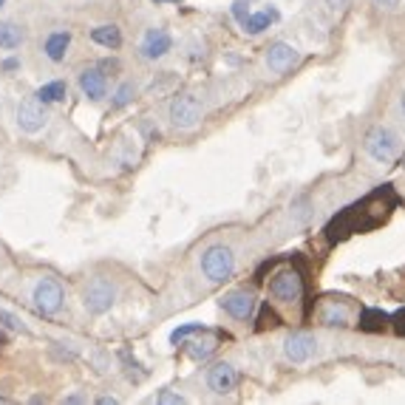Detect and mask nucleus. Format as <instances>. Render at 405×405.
I'll return each mask as SVG.
<instances>
[{"label":"nucleus","mask_w":405,"mask_h":405,"mask_svg":"<svg viewBox=\"0 0 405 405\" xmlns=\"http://www.w3.org/2000/svg\"><path fill=\"white\" fill-rule=\"evenodd\" d=\"M363 148H366V153H369L374 162L389 165V162H394L397 153H400V136H397L392 128H386V125H374V128L366 134Z\"/></svg>","instance_id":"obj_1"},{"label":"nucleus","mask_w":405,"mask_h":405,"mask_svg":"<svg viewBox=\"0 0 405 405\" xmlns=\"http://www.w3.org/2000/svg\"><path fill=\"white\" fill-rule=\"evenodd\" d=\"M202 272L212 284H224L235 272V255L224 244H212L202 252Z\"/></svg>","instance_id":"obj_2"},{"label":"nucleus","mask_w":405,"mask_h":405,"mask_svg":"<svg viewBox=\"0 0 405 405\" xmlns=\"http://www.w3.org/2000/svg\"><path fill=\"white\" fill-rule=\"evenodd\" d=\"M269 295L281 303H301L303 298V278L298 269L286 266V269H278L272 278H269Z\"/></svg>","instance_id":"obj_3"},{"label":"nucleus","mask_w":405,"mask_h":405,"mask_svg":"<svg viewBox=\"0 0 405 405\" xmlns=\"http://www.w3.org/2000/svg\"><path fill=\"white\" fill-rule=\"evenodd\" d=\"M31 301L40 315H57L63 306V286L54 278H40L31 289Z\"/></svg>","instance_id":"obj_4"},{"label":"nucleus","mask_w":405,"mask_h":405,"mask_svg":"<svg viewBox=\"0 0 405 405\" xmlns=\"http://www.w3.org/2000/svg\"><path fill=\"white\" fill-rule=\"evenodd\" d=\"M171 122L182 131H190L202 122V102L193 97V94H185V97H176L173 105H171Z\"/></svg>","instance_id":"obj_5"},{"label":"nucleus","mask_w":405,"mask_h":405,"mask_svg":"<svg viewBox=\"0 0 405 405\" xmlns=\"http://www.w3.org/2000/svg\"><path fill=\"white\" fill-rule=\"evenodd\" d=\"M45 102H40L37 97H31V99H26V102H20V108H17V125H20V131L23 134H40L43 128H45Z\"/></svg>","instance_id":"obj_6"},{"label":"nucleus","mask_w":405,"mask_h":405,"mask_svg":"<svg viewBox=\"0 0 405 405\" xmlns=\"http://www.w3.org/2000/svg\"><path fill=\"white\" fill-rule=\"evenodd\" d=\"M114 298H117L114 286H111L108 281L97 278V281H91L88 289H85V309H88L91 315H105V312L114 306Z\"/></svg>","instance_id":"obj_7"},{"label":"nucleus","mask_w":405,"mask_h":405,"mask_svg":"<svg viewBox=\"0 0 405 405\" xmlns=\"http://www.w3.org/2000/svg\"><path fill=\"white\" fill-rule=\"evenodd\" d=\"M221 309L235 320H249L255 315V295L249 289H235L221 298Z\"/></svg>","instance_id":"obj_8"},{"label":"nucleus","mask_w":405,"mask_h":405,"mask_svg":"<svg viewBox=\"0 0 405 405\" xmlns=\"http://www.w3.org/2000/svg\"><path fill=\"white\" fill-rule=\"evenodd\" d=\"M312 352H315V338L306 335V332H292V335L286 338V343H284V355H286V360L295 363V366L306 363V360L312 357Z\"/></svg>","instance_id":"obj_9"},{"label":"nucleus","mask_w":405,"mask_h":405,"mask_svg":"<svg viewBox=\"0 0 405 405\" xmlns=\"http://www.w3.org/2000/svg\"><path fill=\"white\" fill-rule=\"evenodd\" d=\"M298 60H301V54H298L289 43H272V45L266 48V65H269V71H275V74L289 71Z\"/></svg>","instance_id":"obj_10"},{"label":"nucleus","mask_w":405,"mask_h":405,"mask_svg":"<svg viewBox=\"0 0 405 405\" xmlns=\"http://www.w3.org/2000/svg\"><path fill=\"white\" fill-rule=\"evenodd\" d=\"M171 45H173V37L165 31V28H151L145 37H142V57L145 60H159V57H165L168 51H171Z\"/></svg>","instance_id":"obj_11"},{"label":"nucleus","mask_w":405,"mask_h":405,"mask_svg":"<svg viewBox=\"0 0 405 405\" xmlns=\"http://www.w3.org/2000/svg\"><path fill=\"white\" fill-rule=\"evenodd\" d=\"M238 383V374L230 363H215L210 372H207V386L212 394H230Z\"/></svg>","instance_id":"obj_12"},{"label":"nucleus","mask_w":405,"mask_h":405,"mask_svg":"<svg viewBox=\"0 0 405 405\" xmlns=\"http://www.w3.org/2000/svg\"><path fill=\"white\" fill-rule=\"evenodd\" d=\"M80 88H82V94H85L88 99H102L105 91H108V80H105L102 65H99V68H85V71L80 74Z\"/></svg>","instance_id":"obj_13"},{"label":"nucleus","mask_w":405,"mask_h":405,"mask_svg":"<svg viewBox=\"0 0 405 405\" xmlns=\"http://www.w3.org/2000/svg\"><path fill=\"white\" fill-rule=\"evenodd\" d=\"M275 20H278V11H275V9H261V11L249 14V17H247L241 26H244V31H247V34H252V37H255V34L266 31V28H269Z\"/></svg>","instance_id":"obj_14"},{"label":"nucleus","mask_w":405,"mask_h":405,"mask_svg":"<svg viewBox=\"0 0 405 405\" xmlns=\"http://www.w3.org/2000/svg\"><path fill=\"white\" fill-rule=\"evenodd\" d=\"M68 45H71V34H68V31H54V34H48V40H45V57H48L51 63H63Z\"/></svg>","instance_id":"obj_15"},{"label":"nucleus","mask_w":405,"mask_h":405,"mask_svg":"<svg viewBox=\"0 0 405 405\" xmlns=\"http://www.w3.org/2000/svg\"><path fill=\"white\" fill-rule=\"evenodd\" d=\"M91 40L97 45H102V48L117 51L122 45V31L117 26H97V28H91Z\"/></svg>","instance_id":"obj_16"},{"label":"nucleus","mask_w":405,"mask_h":405,"mask_svg":"<svg viewBox=\"0 0 405 405\" xmlns=\"http://www.w3.org/2000/svg\"><path fill=\"white\" fill-rule=\"evenodd\" d=\"M65 91H68V88H65V82H63V80H54V82H45V85H40L34 97H37L40 102L51 105V102H60V99L65 97Z\"/></svg>","instance_id":"obj_17"},{"label":"nucleus","mask_w":405,"mask_h":405,"mask_svg":"<svg viewBox=\"0 0 405 405\" xmlns=\"http://www.w3.org/2000/svg\"><path fill=\"white\" fill-rule=\"evenodd\" d=\"M320 320H323L326 326H349V312H346V306H340V303H326V306L320 309Z\"/></svg>","instance_id":"obj_18"},{"label":"nucleus","mask_w":405,"mask_h":405,"mask_svg":"<svg viewBox=\"0 0 405 405\" xmlns=\"http://www.w3.org/2000/svg\"><path fill=\"white\" fill-rule=\"evenodd\" d=\"M386 323H389V315L380 312V309H363V315H360V329L363 332H383Z\"/></svg>","instance_id":"obj_19"},{"label":"nucleus","mask_w":405,"mask_h":405,"mask_svg":"<svg viewBox=\"0 0 405 405\" xmlns=\"http://www.w3.org/2000/svg\"><path fill=\"white\" fill-rule=\"evenodd\" d=\"M20 43H23V28L14 23H0V48L11 51L20 48Z\"/></svg>","instance_id":"obj_20"},{"label":"nucleus","mask_w":405,"mask_h":405,"mask_svg":"<svg viewBox=\"0 0 405 405\" xmlns=\"http://www.w3.org/2000/svg\"><path fill=\"white\" fill-rule=\"evenodd\" d=\"M207 329H204L202 323H185V326H179V329H173V335H171V343L173 346H182L188 338H193V335H204Z\"/></svg>","instance_id":"obj_21"},{"label":"nucleus","mask_w":405,"mask_h":405,"mask_svg":"<svg viewBox=\"0 0 405 405\" xmlns=\"http://www.w3.org/2000/svg\"><path fill=\"white\" fill-rule=\"evenodd\" d=\"M215 349H218V346H215V340H212V338H207V340H193L188 352H190V357H193V360H207Z\"/></svg>","instance_id":"obj_22"},{"label":"nucleus","mask_w":405,"mask_h":405,"mask_svg":"<svg viewBox=\"0 0 405 405\" xmlns=\"http://www.w3.org/2000/svg\"><path fill=\"white\" fill-rule=\"evenodd\" d=\"M131 99H134V85L125 82V85H119V91L114 94V102H111V105H114V108H125Z\"/></svg>","instance_id":"obj_23"},{"label":"nucleus","mask_w":405,"mask_h":405,"mask_svg":"<svg viewBox=\"0 0 405 405\" xmlns=\"http://www.w3.org/2000/svg\"><path fill=\"white\" fill-rule=\"evenodd\" d=\"M272 329V326H278V318H275V312L269 309V306H264L261 309V318H258V329Z\"/></svg>","instance_id":"obj_24"},{"label":"nucleus","mask_w":405,"mask_h":405,"mask_svg":"<svg viewBox=\"0 0 405 405\" xmlns=\"http://www.w3.org/2000/svg\"><path fill=\"white\" fill-rule=\"evenodd\" d=\"M0 323L6 326V329H14V332H20L23 326H20V318L17 315H11V312H6V309H0Z\"/></svg>","instance_id":"obj_25"},{"label":"nucleus","mask_w":405,"mask_h":405,"mask_svg":"<svg viewBox=\"0 0 405 405\" xmlns=\"http://www.w3.org/2000/svg\"><path fill=\"white\" fill-rule=\"evenodd\" d=\"M247 6H249L247 0H235V3H232V17H235L238 23H244V20L249 17V9H247Z\"/></svg>","instance_id":"obj_26"},{"label":"nucleus","mask_w":405,"mask_h":405,"mask_svg":"<svg viewBox=\"0 0 405 405\" xmlns=\"http://www.w3.org/2000/svg\"><path fill=\"white\" fill-rule=\"evenodd\" d=\"M156 403H185V397H179V394H171V392H162V394H156Z\"/></svg>","instance_id":"obj_27"},{"label":"nucleus","mask_w":405,"mask_h":405,"mask_svg":"<svg viewBox=\"0 0 405 405\" xmlns=\"http://www.w3.org/2000/svg\"><path fill=\"white\" fill-rule=\"evenodd\" d=\"M326 6H329L332 11H340V9H346V6H349V0H326Z\"/></svg>","instance_id":"obj_28"},{"label":"nucleus","mask_w":405,"mask_h":405,"mask_svg":"<svg viewBox=\"0 0 405 405\" xmlns=\"http://www.w3.org/2000/svg\"><path fill=\"white\" fill-rule=\"evenodd\" d=\"M394 323H397V332H403V335H405V309L394 315Z\"/></svg>","instance_id":"obj_29"},{"label":"nucleus","mask_w":405,"mask_h":405,"mask_svg":"<svg viewBox=\"0 0 405 405\" xmlns=\"http://www.w3.org/2000/svg\"><path fill=\"white\" fill-rule=\"evenodd\" d=\"M17 65H20V63H17V60H6V63H3V71H14V68H17Z\"/></svg>","instance_id":"obj_30"},{"label":"nucleus","mask_w":405,"mask_h":405,"mask_svg":"<svg viewBox=\"0 0 405 405\" xmlns=\"http://www.w3.org/2000/svg\"><path fill=\"white\" fill-rule=\"evenodd\" d=\"M380 6H386V9H394V6H400V0H377Z\"/></svg>","instance_id":"obj_31"},{"label":"nucleus","mask_w":405,"mask_h":405,"mask_svg":"<svg viewBox=\"0 0 405 405\" xmlns=\"http://www.w3.org/2000/svg\"><path fill=\"white\" fill-rule=\"evenodd\" d=\"M97 403H102V405H108V403H111V405H114V403H117V400H114V397H99Z\"/></svg>","instance_id":"obj_32"},{"label":"nucleus","mask_w":405,"mask_h":405,"mask_svg":"<svg viewBox=\"0 0 405 405\" xmlns=\"http://www.w3.org/2000/svg\"><path fill=\"white\" fill-rule=\"evenodd\" d=\"M156 3H182V0H156Z\"/></svg>","instance_id":"obj_33"},{"label":"nucleus","mask_w":405,"mask_h":405,"mask_svg":"<svg viewBox=\"0 0 405 405\" xmlns=\"http://www.w3.org/2000/svg\"><path fill=\"white\" fill-rule=\"evenodd\" d=\"M400 165L405 168V151H403V156H400Z\"/></svg>","instance_id":"obj_34"},{"label":"nucleus","mask_w":405,"mask_h":405,"mask_svg":"<svg viewBox=\"0 0 405 405\" xmlns=\"http://www.w3.org/2000/svg\"><path fill=\"white\" fill-rule=\"evenodd\" d=\"M400 105H403V114H405V94H403V99H400Z\"/></svg>","instance_id":"obj_35"},{"label":"nucleus","mask_w":405,"mask_h":405,"mask_svg":"<svg viewBox=\"0 0 405 405\" xmlns=\"http://www.w3.org/2000/svg\"><path fill=\"white\" fill-rule=\"evenodd\" d=\"M3 3H6V0H0V9H3Z\"/></svg>","instance_id":"obj_36"}]
</instances>
